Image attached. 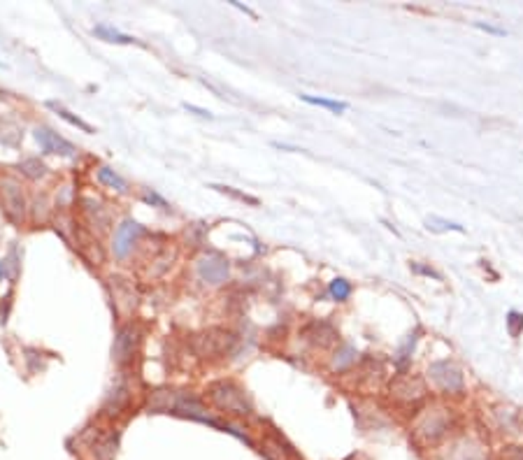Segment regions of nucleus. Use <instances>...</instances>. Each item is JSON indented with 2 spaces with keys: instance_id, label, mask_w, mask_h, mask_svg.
Returning <instances> with one entry per match:
<instances>
[{
  "instance_id": "obj_1",
  "label": "nucleus",
  "mask_w": 523,
  "mask_h": 460,
  "mask_svg": "<svg viewBox=\"0 0 523 460\" xmlns=\"http://www.w3.org/2000/svg\"><path fill=\"white\" fill-rule=\"evenodd\" d=\"M210 398L217 404L219 409L228 411V414H240L247 416L251 414V404L247 400V395L240 386H235L233 382H217L210 386Z\"/></svg>"
},
{
  "instance_id": "obj_2",
  "label": "nucleus",
  "mask_w": 523,
  "mask_h": 460,
  "mask_svg": "<svg viewBox=\"0 0 523 460\" xmlns=\"http://www.w3.org/2000/svg\"><path fill=\"white\" fill-rule=\"evenodd\" d=\"M235 346V335L224 328H210L196 337V351L203 358H219Z\"/></svg>"
},
{
  "instance_id": "obj_3",
  "label": "nucleus",
  "mask_w": 523,
  "mask_h": 460,
  "mask_svg": "<svg viewBox=\"0 0 523 460\" xmlns=\"http://www.w3.org/2000/svg\"><path fill=\"white\" fill-rule=\"evenodd\" d=\"M0 198H3V210L7 219L14 221V224H21L23 214H26V195H23L19 181L5 177L0 181Z\"/></svg>"
},
{
  "instance_id": "obj_4",
  "label": "nucleus",
  "mask_w": 523,
  "mask_h": 460,
  "mask_svg": "<svg viewBox=\"0 0 523 460\" xmlns=\"http://www.w3.org/2000/svg\"><path fill=\"white\" fill-rule=\"evenodd\" d=\"M431 379L445 393H463V372L449 361H438L431 365Z\"/></svg>"
},
{
  "instance_id": "obj_5",
  "label": "nucleus",
  "mask_w": 523,
  "mask_h": 460,
  "mask_svg": "<svg viewBox=\"0 0 523 460\" xmlns=\"http://www.w3.org/2000/svg\"><path fill=\"white\" fill-rule=\"evenodd\" d=\"M35 140L40 142L44 154H56V156H66V158H73L77 154V149L70 145L66 138H61L59 133H54L52 128H47V126H37Z\"/></svg>"
},
{
  "instance_id": "obj_6",
  "label": "nucleus",
  "mask_w": 523,
  "mask_h": 460,
  "mask_svg": "<svg viewBox=\"0 0 523 460\" xmlns=\"http://www.w3.org/2000/svg\"><path fill=\"white\" fill-rule=\"evenodd\" d=\"M198 274H200L203 282L212 284V286H219L228 279V260L219 253H208V256L200 258L198 263Z\"/></svg>"
},
{
  "instance_id": "obj_7",
  "label": "nucleus",
  "mask_w": 523,
  "mask_h": 460,
  "mask_svg": "<svg viewBox=\"0 0 523 460\" xmlns=\"http://www.w3.org/2000/svg\"><path fill=\"white\" fill-rule=\"evenodd\" d=\"M140 224L133 219H126L121 226L116 228L114 233V253L119 258H126L128 256V251L133 249V242H136V237L140 235Z\"/></svg>"
},
{
  "instance_id": "obj_8",
  "label": "nucleus",
  "mask_w": 523,
  "mask_h": 460,
  "mask_svg": "<svg viewBox=\"0 0 523 460\" xmlns=\"http://www.w3.org/2000/svg\"><path fill=\"white\" fill-rule=\"evenodd\" d=\"M138 342V328L136 326H124L116 332L114 339V361L116 363H126L133 356V349Z\"/></svg>"
},
{
  "instance_id": "obj_9",
  "label": "nucleus",
  "mask_w": 523,
  "mask_h": 460,
  "mask_svg": "<svg viewBox=\"0 0 523 460\" xmlns=\"http://www.w3.org/2000/svg\"><path fill=\"white\" fill-rule=\"evenodd\" d=\"M119 449V435H100V437L93 442V458L96 460H114Z\"/></svg>"
},
{
  "instance_id": "obj_10",
  "label": "nucleus",
  "mask_w": 523,
  "mask_h": 460,
  "mask_svg": "<svg viewBox=\"0 0 523 460\" xmlns=\"http://www.w3.org/2000/svg\"><path fill=\"white\" fill-rule=\"evenodd\" d=\"M426 228L431 230V233H449V230H454V233H465V228L461 224H456V221H447L442 217H428Z\"/></svg>"
},
{
  "instance_id": "obj_11",
  "label": "nucleus",
  "mask_w": 523,
  "mask_h": 460,
  "mask_svg": "<svg viewBox=\"0 0 523 460\" xmlns=\"http://www.w3.org/2000/svg\"><path fill=\"white\" fill-rule=\"evenodd\" d=\"M47 107H49V109H54V112H56V114H59L61 119H66V121H68L70 126H75V128H82L84 133H93V128H91L89 123H84V121H82V119H79V116H73V112H68V109L63 107V105H59V102L49 100V102H47Z\"/></svg>"
},
{
  "instance_id": "obj_12",
  "label": "nucleus",
  "mask_w": 523,
  "mask_h": 460,
  "mask_svg": "<svg viewBox=\"0 0 523 460\" xmlns=\"http://www.w3.org/2000/svg\"><path fill=\"white\" fill-rule=\"evenodd\" d=\"M93 33H96L98 37H102V40H107V42H116V44H133V42H138L136 37L119 33V30L109 28V26H96V28H93Z\"/></svg>"
},
{
  "instance_id": "obj_13",
  "label": "nucleus",
  "mask_w": 523,
  "mask_h": 460,
  "mask_svg": "<svg viewBox=\"0 0 523 460\" xmlns=\"http://www.w3.org/2000/svg\"><path fill=\"white\" fill-rule=\"evenodd\" d=\"M300 100H305L307 105H316V107H326V109H330V112H335V114H342V112H347V102H339V100H328V98H314V96H307V93H303L300 96Z\"/></svg>"
},
{
  "instance_id": "obj_14",
  "label": "nucleus",
  "mask_w": 523,
  "mask_h": 460,
  "mask_svg": "<svg viewBox=\"0 0 523 460\" xmlns=\"http://www.w3.org/2000/svg\"><path fill=\"white\" fill-rule=\"evenodd\" d=\"M98 181H100V184L109 186V188H116V191H126V179L119 177V174L114 170H109V168H100L98 170Z\"/></svg>"
},
{
  "instance_id": "obj_15",
  "label": "nucleus",
  "mask_w": 523,
  "mask_h": 460,
  "mask_svg": "<svg viewBox=\"0 0 523 460\" xmlns=\"http://www.w3.org/2000/svg\"><path fill=\"white\" fill-rule=\"evenodd\" d=\"M328 293H330L332 300H337V303H344V300L349 298V293H351V284H349L347 279H342V277H337V279L330 282Z\"/></svg>"
},
{
  "instance_id": "obj_16",
  "label": "nucleus",
  "mask_w": 523,
  "mask_h": 460,
  "mask_svg": "<svg viewBox=\"0 0 523 460\" xmlns=\"http://www.w3.org/2000/svg\"><path fill=\"white\" fill-rule=\"evenodd\" d=\"M19 168L30 179H40V177H44V174H47V165L40 161V158H28V161H23Z\"/></svg>"
},
{
  "instance_id": "obj_17",
  "label": "nucleus",
  "mask_w": 523,
  "mask_h": 460,
  "mask_svg": "<svg viewBox=\"0 0 523 460\" xmlns=\"http://www.w3.org/2000/svg\"><path fill=\"white\" fill-rule=\"evenodd\" d=\"M356 361V349L354 346H342L332 358V370H344L347 365H351Z\"/></svg>"
},
{
  "instance_id": "obj_18",
  "label": "nucleus",
  "mask_w": 523,
  "mask_h": 460,
  "mask_svg": "<svg viewBox=\"0 0 523 460\" xmlns=\"http://www.w3.org/2000/svg\"><path fill=\"white\" fill-rule=\"evenodd\" d=\"M507 330H510L512 337H519L521 330H523V314H519V312L507 314Z\"/></svg>"
},
{
  "instance_id": "obj_19",
  "label": "nucleus",
  "mask_w": 523,
  "mask_h": 460,
  "mask_svg": "<svg viewBox=\"0 0 523 460\" xmlns=\"http://www.w3.org/2000/svg\"><path fill=\"white\" fill-rule=\"evenodd\" d=\"M212 188H217V191H221V193H228V195H233V198H237V200H244V202L258 205V200H256V198H249V195H244V193H237V191H233V188H228V186H212Z\"/></svg>"
},
{
  "instance_id": "obj_20",
  "label": "nucleus",
  "mask_w": 523,
  "mask_h": 460,
  "mask_svg": "<svg viewBox=\"0 0 523 460\" xmlns=\"http://www.w3.org/2000/svg\"><path fill=\"white\" fill-rule=\"evenodd\" d=\"M479 30H484V33H491V35H498V37H503V35H507V30L505 28H498V26H491V23H481V21H477L474 23Z\"/></svg>"
},
{
  "instance_id": "obj_21",
  "label": "nucleus",
  "mask_w": 523,
  "mask_h": 460,
  "mask_svg": "<svg viewBox=\"0 0 523 460\" xmlns=\"http://www.w3.org/2000/svg\"><path fill=\"white\" fill-rule=\"evenodd\" d=\"M411 270H414V272H419V274H428V277H433V279H442V274L440 272H435V270H431V267H423V265H411Z\"/></svg>"
},
{
  "instance_id": "obj_22",
  "label": "nucleus",
  "mask_w": 523,
  "mask_h": 460,
  "mask_svg": "<svg viewBox=\"0 0 523 460\" xmlns=\"http://www.w3.org/2000/svg\"><path fill=\"white\" fill-rule=\"evenodd\" d=\"M145 202H149V205H161V207H165V200L163 198H158L156 193H145Z\"/></svg>"
},
{
  "instance_id": "obj_23",
  "label": "nucleus",
  "mask_w": 523,
  "mask_h": 460,
  "mask_svg": "<svg viewBox=\"0 0 523 460\" xmlns=\"http://www.w3.org/2000/svg\"><path fill=\"white\" fill-rule=\"evenodd\" d=\"M0 277H3V267H0Z\"/></svg>"
}]
</instances>
